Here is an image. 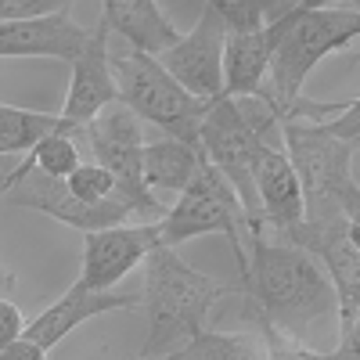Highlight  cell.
Returning <instances> with one entry per match:
<instances>
[{
	"mask_svg": "<svg viewBox=\"0 0 360 360\" xmlns=\"http://www.w3.org/2000/svg\"><path fill=\"white\" fill-rule=\"evenodd\" d=\"M224 295H231V285L195 270L191 263L176 256V249L155 245L144 256L141 303L148 310V339L141 353L159 356L173 342H188L191 335H198L209 321V310Z\"/></svg>",
	"mask_w": 360,
	"mask_h": 360,
	"instance_id": "3",
	"label": "cell"
},
{
	"mask_svg": "<svg viewBox=\"0 0 360 360\" xmlns=\"http://www.w3.org/2000/svg\"><path fill=\"white\" fill-rule=\"evenodd\" d=\"M295 0H205L209 11L227 25V33H245V29H259L266 22L281 18Z\"/></svg>",
	"mask_w": 360,
	"mask_h": 360,
	"instance_id": "22",
	"label": "cell"
},
{
	"mask_svg": "<svg viewBox=\"0 0 360 360\" xmlns=\"http://www.w3.org/2000/svg\"><path fill=\"white\" fill-rule=\"evenodd\" d=\"M4 198L18 209H37V213H47L54 220H62L76 231H101V227H115V224H127L134 213L130 202H108V205H86L79 202L69 188L65 180L58 176H47L40 173L29 159H22L18 169L4 173Z\"/></svg>",
	"mask_w": 360,
	"mask_h": 360,
	"instance_id": "10",
	"label": "cell"
},
{
	"mask_svg": "<svg viewBox=\"0 0 360 360\" xmlns=\"http://www.w3.org/2000/svg\"><path fill=\"white\" fill-rule=\"evenodd\" d=\"M0 360H47V349L40 346V342H33V339H15L11 346H4L0 349Z\"/></svg>",
	"mask_w": 360,
	"mask_h": 360,
	"instance_id": "28",
	"label": "cell"
},
{
	"mask_svg": "<svg viewBox=\"0 0 360 360\" xmlns=\"http://www.w3.org/2000/svg\"><path fill=\"white\" fill-rule=\"evenodd\" d=\"M101 18L108 22V33L123 37L134 51L144 54H162L180 40L159 0H101Z\"/></svg>",
	"mask_w": 360,
	"mask_h": 360,
	"instance_id": "18",
	"label": "cell"
},
{
	"mask_svg": "<svg viewBox=\"0 0 360 360\" xmlns=\"http://www.w3.org/2000/svg\"><path fill=\"white\" fill-rule=\"evenodd\" d=\"M202 162V152L176 137L155 141V144H144L141 152V176H144V188L152 191L159 202L162 195H180L188 188V180L195 176Z\"/></svg>",
	"mask_w": 360,
	"mask_h": 360,
	"instance_id": "19",
	"label": "cell"
},
{
	"mask_svg": "<svg viewBox=\"0 0 360 360\" xmlns=\"http://www.w3.org/2000/svg\"><path fill=\"white\" fill-rule=\"evenodd\" d=\"M252 256H245L242 288L249 295V314L295 335L307 324L332 317L339 310L335 288L317 256L285 238H266V231H249Z\"/></svg>",
	"mask_w": 360,
	"mask_h": 360,
	"instance_id": "2",
	"label": "cell"
},
{
	"mask_svg": "<svg viewBox=\"0 0 360 360\" xmlns=\"http://www.w3.org/2000/svg\"><path fill=\"white\" fill-rule=\"evenodd\" d=\"M256 324H259V335L266 346V360H356V346H339L332 353H321V349L303 346L295 335L281 332V328L266 324V321H256Z\"/></svg>",
	"mask_w": 360,
	"mask_h": 360,
	"instance_id": "24",
	"label": "cell"
},
{
	"mask_svg": "<svg viewBox=\"0 0 360 360\" xmlns=\"http://www.w3.org/2000/svg\"><path fill=\"white\" fill-rule=\"evenodd\" d=\"M285 155L303 188V224L324 227L360 220V191L353 180L356 152V101L346 119H281Z\"/></svg>",
	"mask_w": 360,
	"mask_h": 360,
	"instance_id": "1",
	"label": "cell"
},
{
	"mask_svg": "<svg viewBox=\"0 0 360 360\" xmlns=\"http://www.w3.org/2000/svg\"><path fill=\"white\" fill-rule=\"evenodd\" d=\"M29 162H33L40 173H47V176L65 180V176L79 166V148H76L72 134L54 130V134H47V137L33 148V152H29Z\"/></svg>",
	"mask_w": 360,
	"mask_h": 360,
	"instance_id": "25",
	"label": "cell"
},
{
	"mask_svg": "<svg viewBox=\"0 0 360 360\" xmlns=\"http://www.w3.org/2000/svg\"><path fill=\"white\" fill-rule=\"evenodd\" d=\"M360 33L356 8H328V0H299L292 22L270 54L266 76L270 83L259 86V98L274 108L278 123L292 112V105L303 98V83L328 54L349 47Z\"/></svg>",
	"mask_w": 360,
	"mask_h": 360,
	"instance_id": "4",
	"label": "cell"
},
{
	"mask_svg": "<svg viewBox=\"0 0 360 360\" xmlns=\"http://www.w3.org/2000/svg\"><path fill=\"white\" fill-rule=\"evenodd\" d=\"M0 288H4V292H8V288H15V274H11V270H8L4 263H0Z\"/></svg>",
	"mask_w": 360,
	"mask_h": 360,
	"instance_id": "29",
	"label": "cell"
},
{
	"mask_svg": "<svg viewBox=\"0 0 360 360\" xmlns=\"http://www.w3.org/2000/svg\"><path fill=\"white\" fill-rule=\"evenodd\" d=\"M180 353L188 360H266L259 332H209V328L191 335Z\"/></svg>",
	"mask_w": 360,
	"mask_h": 360,
	"instance_id": "21",
	"label": "cell"
},
{
	"mask_svg": "<svg viewBox=\"0 0 360 360\" xmlns=\"http://www.w3.org/2000/svg\"><path fill=\"white\" fill-rule=\"evenodd\" d=\"M69 65H72V79H69V94H65V108H62V130L79 134L105 105L119 101L112 62H108V22L105 18H98L83 51Z\"/></svg>",
	"mask_w": 360,
	"mask_h": 360,
	"instance_id": "13",
	"label": "cell"
},
{
	"mask_svg": "<svg viewBox=\"0 0 360 360\" xmlns=\"http://www.w3.org/2000/svg\"><path fill=\"white\" fill-rule=\"evenodd\" d=\"M83 134L90 141L94 162L115 176L119 191L137 205V217H144V224L159 220L166 213V205L144 188V176H141V152H144L141 119L123 101H112L83 127Z\"/></svg>",
	"mask_w": 360,
	"mask_h": 360,
	"instance_id": "8",
	"label": "cell"
},
{
	"mask_svg": "<svg viewBox=\"0 0 360 360\" xmlns=\"http://www.w3.org/2000/svg\"><path fill=\"white\" fill-rule=\"evenodd\" d=\"M285 242L307 249L317 256L324 266L328 281L335 288L339 299V324L342 335L339 346H356V324H360V220H339V224H324L310 227L299 224L295 231L285 234Z\"/></svg>",
	"mask_w": 360,
	"mask_h": 360,
	"instance_id": "9",
	"label": "cell"
},
{
	"mask_svg": "<svg viewBox=\"0 0 360 360\" xmlns=\"http://www.w3.org/2000/svg\"><path fill=\"white\" fill-rule=\"evenodd\" d=\"M65 188L79 198V202H86V205H108V202H130L123 191H119V184H115V176L105 169V166H98V162H79L69 176H65ZM134 205V202H130ZM134 213H137V205H134Z\"/></svg>",
	"mask_w": 360,
	"mask_h": 360,
	"instance_id": "23",
	"label": "cell"
},
{
	"mask_svg": "<svg viewBox=\"0 0 360 360\" xmlns=\"http://www.w3.org/2000/svg\"><path fill=\"white\" fill-rule=\"evenodd\" d=\"M155 227H159V245H169V249H176L180 242L198 238V234H224L238 259V270L245 274L242 238L249 231V217H245L242 202H238V195L231 191V184L205 162V155H202L195 176L188 180V188L155 220Z\"/></svg>",
	"mask_w": 360,
	"mask_h": 360,
	"instance_id": "7",
	"label": "cell"
},
{
	"mask_svg": "<svg viewBox=\"0 0 360 360\" xmlns=\"http://www.w3.org/2000/svg\"><path fill=\"white\" fill-rule=\"evenodd\" d=\"M155 360H188L184 353H169V356H155Z\"/></svg>",
	"mask_w": 360,
	"mask_h": 360,
	"instance_id": "30",
	"label": "cell"
},
{
	"mask_svg": "<svg viewBox=\"0 0 360 360\" xmlns=\"http://www.w3.org/2000/svg\"><path fill=\"white\" fill-rule=\"evenodd\" d=\"M224 40L227 25L217 18V11L202 8L191 33L180 37L173 47H166L155 58L195 101L209 105L224 94Z\"/></svg>",
	"mask_w": 360,
	"mask_h": 360,
	"instance_id": "11",
	"label": "cell"
},
{
	"mask_svg": "<svg viewBox=\"0 0 360 360\" xmlns=\"http://www.w3.org/2000/svg\"><path fill=\"white\" fill-rule=\"evenodd\" d=\"M4 184H8V180H4V176H0V195H4Z\"/></svg>",
	"mask_w": 360,
	"mask_h": 360,
	"instance_id": "31",
	"label": "cell"
},
{
	"mask_svg": "<svg viewBox=\"0 0 360 360\" xmlns=\"http://www.w3.org/2000/svg\"><path fill=\"white\" fill-rule=\"evenodd\" d=\"M134 360H155V356H144V353H141V356H134Z\"/></svg>",
	"mask_w": 360,
	"mask_h": 360,
	"instance_id": "32",
	"label": "cell"
},
{
	"mask_svg": "<svg viewBox=\"0 0 360 360\" xmlns=\"http://www.w3.org/2000/svg\"><path fill=\"white\" fill-rule=\"evenodd\" d=\"M274 127H278V115L259 94H252V98L220 94L217 101L205 105V112L198 119L202 155L238 195V202H242L245 217H249V227L256 224V213H259L256 188H252V162Z\"/></svg>",
	"mask_w": 360,
	"mask_h": 360,
	"instance_id": "5",
	"label": "cell"
},
{
	"mask_svg": "<svg viewBox=\"0 0 360 360\" xmlns=\"http://www.w3.org/2000/svg\"><path fill=\"white\" fill-rule=\"evenodd\" d=\"M299 4V0H295ZM295 4L259 29H245V33H227L224 40V94L227 98H252L259 94V86L266 79V65H270V54H274L285 25L292 22Z\"/></svg>",
	"mask_w": 360,
	"mask_h": 360,
	"instance_id": "16",
	"label": "cell"
},
{
	"mask_svg": "<svg viewBox=\"0 0 360 360\" xmlns=\"http://www.w3.org/2000/svg\"><path fill=\"white\" fill-rule=\"evenodd\" d=\"M112 76H115V94L141 123H155L166 130V137H176L191 148H198V119L205 112L202 101H195L184 86H180L155 54L144 51H115L108 54ZM202 152V148H198Z\"/></svg>",
	"mask_w": 360,
	"mask_h": 360,
	"instance_id": "6",
	"label": "cell"
},
{
	"mask_svg": "<svg viewBox=\"0 0 360 360\" xmlns=\"http://www.w3.org/2000/svg\"><path fill=\"white\" fill-rule=\"evenodd\" d=\"M141 303L137 292H94V288H83L79 281L51 303L44 314H37L33 321H25V339L40 342L44 349H54L69 332H76L79 324H86L90 317H101V314H112V310H134Z\"/></svg>",
	"mask_w": 360,
	"mask_h": 360,
	"instance_id": "15",
	"label": "cell"
},
{
	"mask_svg": "<svg viewBox=\"0 0 360 360\" xmlns=\"http://www.w3.org/2000/svg\"><path fill=\"white\" fill-rule=\"evenodd\" d=\"M90 29L76 25L69 11L29 18V22H0V58H58L72 62L83 51Z\"/></svg>",
	"mask_w": 360,
	"mask_h": 360,
	"instance_id": "17",
	"label": "cell"
},
{
	"mask_svg": "<svg viewBox=\"0 0 360 360\" xmlns=\"http://www.w3.org/2000/svg\"><path fill=\"white\" fill-rule=\"evenodd\" d=\"M346 4H349V8H356V0H346Z\"/></svg>",
	"mask_w": 360,
	"mask_h": 360,
	"instance_id": "33",
	"label": "cell"
},
{
	"mask_svg": "<svg viewBox=\"0 0 360 360\" xmlns=\"http://www.w3.org/2000/svg\"><path fill=\"white\" fill-rule=\"evenodd\" d=\"M62 130V115L54 112H33V108H15L0 101V155H18V152H33V148Z\"/></svg>",
	"mask_w": 360,
	"mask_h": 360,
	"instance_id": "20",
	"label": "cell"
},
{
	"mask_svg": "<svg viewBox=\"0 0 360 360\" xmlns=\"http://www.w3.org/2000/svg\"><path fill=\"white\" fill-rule=\"evenodd\" d=\"M22 332H25L22 310L11 303V299H0V349L11 346L15 339H22Z\"/></svg>",
	"mask_w": 360,
	"mask_h": 360,
	"instance_id": "27",
	"label": "cell"
},
{
	"mask_svg": "<svg viewBox=\"0 0 360 360\" xmlns=\"http://www.w3.org/2000/svg\"><path fill=\"white\" fill-rule=\"evenodd\" d=\"M76 0H0V22H29V18H47L62 15Z\"/></svg>",
	"mask_w": 360,
	"mask_h": 360,
	"instance_id": "26",
	"label": "cell"
},
{
	"mask_svg": "<svg viewBox=\"0 0 360 360\" xmlns=\"http://www.w3.org/2000/svg\"><path fill=\"white\" fill-rule=\"evenodd\" d=\"M159 245V227L155 220L148 224H115L101 231H86L83 238V270H79V285L108 292L123 281L144 256Z\"/></svg>",
	"mask_w": 360,
	"mask_h": 360,
	"instance_id": "12",
	"label": "cell"
},
{
	"mask_svg": "<svg viewBox=\"0 0 360 360\" xmlns=\"http://www.w3.org/2000/svg\"><path fill=\"white\" fill-rule=\"evenodd\" d=\"M252 188H256V224L249 231H274L278 238H285L288 231H295L303 224V188L299 176L288 162L285 152L263 144L252 162Z\"/></svg>",
	"mask_w": 360,
	"mask_h": 360,
	"instance_id": "14",
	"label": "cell"
}]
</instances>
